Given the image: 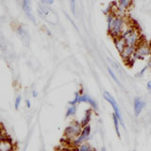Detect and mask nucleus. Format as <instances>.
<instances>
[{
  "mask_svg": "<svg viewBox=\"0 0 151 151\" xmlns=\"http://www.w3.org/2000/svg\"><path fill=\"white\" fill-rule=\"evenodd\" d=\"M108 72H109V74H110V76H111V78H112L113 80H114V81H115V82H116V83H117L118 85H119V86H121L120 80L118 79V78L116 77L115 73L113 72V71H112V69H111V67H109V68H108Z\"/></svg>",
  "mask_w": 151,
  "mask_h": 151,
  "instance_id": "18",
  "label": "nucleus"
},
{
  "mask_svg": "<svg viewBox=\"0 0 151 151\" xmlns=\"http://www.w3.org/2000/svg\"><path fill=\"white\" fill-rule=\"evenodd\" d=\"M55 0H40V4L45 5V6H49L54 3Z\"/></svg>",
  "mask_w": 151,
  "mask_h": 151,
  "instance_id": "23",
  "label": "nucleus"
},
{
  "mask_svg": "<svg viewBox=\"0 0 151 151\" xmlns=\"http://www.w3.org/2000/svg\"><path fill=\"white\" fill-rule=\"evenodd\" d=\"M146 88H147V90L150 92L151 93V80H149V81L146 83Z\"/></svg>",
  "mask_w": 151,
  "mask_h": 151,
  "instance_id": "25",
  "label": "nucleus"
},
{
  "mask_svg": "<svg viewBox=\"0 0 151 151\" xmlns=\"http://www.w3.org/2000/svg\"><path fill=\"white\" fill-rule=\"evenodd\" d=\"M90 135H91V127H90V125L86 126V127H83L79 135L72 142V144H71V147L77 148L80 145L86 143V141L89 139Z\"/></svg>",
  "mask_w": 151,
  "mask_h": 151,
  "instance_id": "5",
  "label": "nucleus"
},
{
  "mask_svg": "<svg viewBox=\"0 0 151 151\" xmlns=\"http://www.w3.org/2000/svg\"><path fill=\"white\" fill-rule=\"evenodd\" d=\"M92 115H93V110L92 109H88V110L85 111V114L83 115L82 119L79 122L82 127L89 126L90 122H91V120H92Z\"/></svg>",
  "mask_w": 151,
  "mask_h": 151,
  "instance_id": "12",
  "label": "nucleus"
},
{
  "mask_svg": "<svg viewBox=\"0 0 151 151\" xmlns=\"http://www.w3.org/2000/svg\"><path fill=\"white\" fill-rule=\"evenodd\" d=\"M82 127L80 125L78 121H72L70 122L65 127L64 132H63V139L64 140V145L65 146H71L72 142L77 138L81 132Z\"/></svg>",
  "mask_w": 151,
  "mask_h": 151,
  "instance_id": "2",
  "label": "nucleus"
},
{
  "mask_svg": "<svg viewBox=\"0 0 151 151\" xmlns=\"http://www.w3.org/2000/svg\"><path fill=\"white\" fill-rule=\"evenodd\" d=\"M145 106V102L142 99L141 97L137 96L133 100V110H134V114L135 116H139L141 114L142 111L144 110Z\"/></svg>",
  "mask_w": 151,
  "mask_h": 151,
  "instance_id": "9",
  "label": "nucleus"
},
{
  "mask_svg": "<svg viewBox=\"0 0 151 151\" xmlns=\"http://www.w3.org/2000/svg\"><path fill=\"white\" fill-rule=\"evenodd\" d=\"M77 110L78 108L77 106H74V105H69L67 110H66V112H65V117L66 118H69V117H73L76 115V113H77Z\"/></svg>",
  "mask_w": 151,
  "mask_h": 151,
  "instance_id": "16",
  "label": "nucleus"
},
{
  "mask_svg": "<svg viewBox=\"0 0 151 151\" xmlns=\"http://www.w3.org/2000/svg\"><path fill=\"white\" fill-rule=\"evenodd\" d=\"M78 96H79V92H77L75 93V96L71 101H69V105H74L77 106L78 104Z\"/></svg>",
  "mask_w": 151,
  "mask_h": 151,
  "instance_id": "20",
  "label": "nucleus"
},
{
  "mask_svg": "<svg viewBox=\"0 0 151 151\" xmlns=\"http://www.w3.org/2000/svg\"><path fill=\"white\" fill-rule=\"evenodd\" d=\"M103 97H104V99H105V100L112 107L113 113H114L115 116L118 118V120H119L121 126H122L123 127H125V124H124V121H123V118H122V114H121L120 108H119V106H118V104H117V102H116V100H115V98L113 97V96H111V94L110 93H109V92H107V91H105V92L103 93Z\"/></svg>",
  "mask_w": 151,
  "mask_h": 151,
  "instance_id": "4",
  "label": "nucleus"
},
{
  "mask_svg": "<svg viewBox=\"0 0 151 151\" xmlns=\"http://www.w3.org/2000/svg\"><path fill=\"white\" fill-rule=\"evenodd\" d=\"M70 6H71V11H72L73 14H76V0H70Z\"/></svg>",
  "mask_w": 151,
  "mask_h": 151,
  "instance_id": "24",
  "label": "nucleus"
},
{
  "mask_svg": "<svg viewBox=\"0 0 151 151\" xmlns=\"http://www.w3.org/2000/svg\"><path fill=\"white\" fill-rule=\"evenodd\" d=\"M107 20H108V31L113 39L121 37V35L127 28V22L121 16H116L114 14L109 13Z\"/></svg>",
  "mask_w": 151,
  "mask_h": 151,
  "instance_id": "1",
  "label": "nucleus"
},
{
  "mask_svg": "<svg viewBox=\"0 0 151 151\" xmlns=\"http://www.w3.org/2000/svg\"><path fill=\"white\" fill-rule=\"evenodd\" d=\"M32 96H33V97H37V96H38V93H37V92L33 91V92H32Z\"/></svg>",
  "mask_w": 151,
  "mask_h": 151,
  "instance_id": "27",
  "label": "nucleus"
},
{
  "mask_svg": "<svg viewBox=\"0 0 151 151\" xmlns=\"http://www.w3.org/2000/svg\"><path fill=\"white\" fill-rule=\"evenodd\" d=\"M135 48L136 47H133V46H127L126 45V47L124 49H123V51L121 52V57L123 59H124L126 61L129 60L132 57H133L134 55V52H135Z\"/></svg>",
  "mask_w": 151,
  "mask_h": 151,
  "instance_id": "11",
  "label": "nucleus"
},
{
  "mask_svg": "<svg viewBox=\"0 0 151 151\" xmlns=\"http://www.w3.org/2000/svg\"><path fill=\"white\" fill-rule=\"evenodd\" d=\"M55 151H76V148L71 147V146L63 145V146H60V147H58V148H56Z\"/></svg>",
  "mask_w": 151,
  "mask_h": 151,
  "instance_id": "21",
  "label": "nucleus"
},
{
  "mask_svg": "<svg viewBox=\"0 0 151 151\" xmlns=\"http://www.w3.org/2000/svg\"><path fill=\"white\" fill-rule=\"evenodd\" d=\"M121 37L124 39V41L126 42V45L133 46V47L137 46L139 39H140L139 33L137 32V30L134 29L133 27H127L124 31V33L121 35Z\"/></svg>",
  "mask_w": 151,
  "mask_h": 151,
  "instance_id": "3",
  "label": "nucleus"
},
{
  "mask_svg": "<svg viewBox=\"0 0 151 151\" xmlns=\"http://www.w3.org/2000/svg\"><path fill=\"white\" fill-rule=\"evenodd\" d=\"M26 105H27V107L29 109L30 107H31V103H30V100L29 99H26Z\"/></svg>",
  "mask_w": 151,
  "mask_h": 151,
  "instance_id": "26",
  "label": "nucleus"
},
{
  "mask_svg": "<svg viewBox=\"0 0 151 151\" xmlns=\"http://www.w3.org/2000/svg\"><path fill=\"white\" fill-rule=\"evenodd\" d=\"M113 40H114V45H115L116 49L118 50L119 53H121L123 49L126 47V42H125L124 39H123L122 37H119V38H116V39H113Z\"/></svg>",
  "mask_w": 151,
  "mask_h": 151,
  "instance_id": "14",
  "label": "nucleus"
},
{
  "mask_svg": "<svg viewBox=\"0 0 151 151\" xmlns=\"http://www.w3.org/2000/svg\"><path fill=\"white\" fill-rule=\"evenodd\" d=\"M21 102H22V96H17L15 98V101H14V108H15V110H18L19 109V107L21 105Z\"/></svg>",
  "mask_w": 151,
  "mask_h": 151,
  "instance_id": "22",
  "label": "nucleus"
},
{
  "mask_svg": "<svg viewBox=\"0 0 151 151\" xmlns=\"http://www.w3.org/2000/svg\"><path fill=\"white\" fill-rule=\"evenodd\" d=\"M134 151H136V150H134Z\"/></svg>",
  "mask_w": 151,
  "mask_h": 151,
  "instance_id": "28",
  "label": "nucleus"
},
{
  "mask_svg": "<svg viewBox=\"0 0 151 151\" xmlns=\"http://www.w3.org/2000/svg\"><path fill=\"white\" fill-rule=\"evenodd\" d=\"M23 11L25 12L27 18H29L31 21L34 22V17L32 14V9H31V1L30 0H23Z\"/></svg>",
  "mask_w": 151,
  "mask_h": 151,
  "instance_id": "10",
  "label": "nucleus"
},
{
  "mask_svg": "<svg viewBox=\"0 0 151 151\" xmlns=\"http://www.w3.org/2000/svg\"><path fill=\"white\" fill-rule=\"evenodd\" d=\"M151 52V49L148 45H137L135 52H134V58L135 59H145L146 56H148Z\"/></svg>",
  "mask_w": 151,
  "mask_h": 151,
  "instance_id": "6",
  "label": "nucleus"
},
{
  "mask_svg": "<svg viewBox=\"0 0 151 151\" xmlns=\"http://www.w3.org/2000/svg\"><path fill=\"white\" fill-rule=\"evenodd\" d=\"M131 3H132V0H118L117 9L121 12H124L125 9L130 7Z\"/></svg>",
  "mask_w": 151,
  "mask_h": 151,
  "instance_id": "13",
  "label": "nucleus"
},
{
  "mask_svg": "<svg viewBox=\"0 0 151 151\" xmlns=\"http://www.w3.org/2000/svg\"><path fill=\"white\" fill-rule=\"evenodd\" d=\"M16 145L13 143V141L7 137L6 139L0 142V151H14Z\"/></svg>",
  "mask_w": 151,
  "mask_h": 151,
  "instance_id": "8",
  "label": "nucleus"
},
{
  "mask_svg": "<svg viewBox=\"0 0 151 151\" xmlns=\"http://www.w3.org/2000/svg\"><path fill=\"white\" fill-rule=\"evenodd\" d=\"M76 151H94V149L92 147V145L88 143H84L80 145L78 147L76 148Z\"/></svg>",
  "mask_w": 151,
  "mask_h": 151,
  "instance_id": "17",
  "label": "nucleus"
},
{
  "mask_svg": "<svg viewBox=\"0 0 151 151\" xmlns=\"http://www.w3.org/2000/svg\"><path fill=\"white\" fill-rule=\"evenodd\" d=\"M112 120H113V126H114V129L116 132V135L118 138H121V134H120V122L118 120V118L115 116L114 113H112Z\"/></svg>",
  "mask_w": 151,
  "mask_h": 151,
  "instance_id": "15",
  "label": "nucleus"
},
{
  "mask_svg": "<svg viewBox=\"0 0 151 151\" xmlns=\"http://www.w3.org/2000/svg\"><path fill=\"white\" fill-rule=\"evenodd\" d=\"M17 33L23 38V39H26L27 36V33L26 29H25V28H24L22 26H19V27H17Z\"/></svg>",
  "mask_w": 151,
  "mask_h": 151,
  "instance_id": "19",
  "label": "nucleus"
},
{
  "mask_svg": "<svg viewBox=\"0 0 151 151\" xmlns=\"http://www.w3.org/2000/svg\"><path fill=\"white\" fill-rule=\"evenodd\" d=\"M79 103H87L91 106L92 110L96 111L98 109V105L97 103L96 102L93 98H92L90 96H88L87 93H80L79 92V96H78V104Z\"/></svg>",
  "mask_w": 151,
  "mask_h": 151,
  "instance_id": "7",
  "label": "nucleus"
}]
</instances>
